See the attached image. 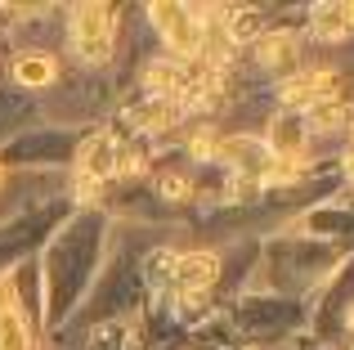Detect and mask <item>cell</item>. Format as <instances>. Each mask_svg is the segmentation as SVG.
<instances>
[{
	"mask_svg": "<svg viewBox=\"0 0 354 350\" xmlns=\"http://www.w3.org/2000/svg\"><path fill=\"white\" fill-rule=\"evenodd\" d=\"M189 189H193L189 175H180V171H162V175H157V193H162V198L180 202V198H189Z\"/></svg>",
	"mask_w": 354,
	"mask_h": 350,
	"instance_id": "5bb4252c",
	"label": "cell"
},
{
	"mask_svg": "<svg viewBox=\"0 0 354 350\" xmlns=\"http://www.w3.org/2000/svg\"><path fill=\"white\" fill-rule=\"evenodd\" d=\"M346 18H350V27H354V5H346Z\"/></svg>",
	"mask_w": 354,
	"mask_h": 350,
	"instance_id": "2e32d148",
	"label": "cell"
},
{
	"mask_svg": "<svg viewBox=\"0 0 354 350\" xmlns=\"http://www.w3.org/2000/svg\"><path fill=\"white\" fill-rule=\"evenodd\" d=\"M350 328H354V310H350Z\"/></svg>",
	"mask_w": 354,
	"mask_h": 350,
	"instance_id": "ac0fdd59",
	"label": "cell"
},
{
	"mask_svg": "<svg viewBox=\"0 0 354 350\" xmlns=\"http://www.w3.org/2000/svg\"><path fill=\"white\" fill-rule=\"evenodd\" d=\"M153 27L162 32L166 50H175V59H198L207 50V18H198L193 5H153Z\"/></svg>",
	"mask_w": 354,
	"mask_h": 350,
	"instance_id": "3957f363",
	"label": "cell"
},
{
	"mask_svg": "<svg viewBox=\"0 0 354 350\" xmlns=\"http://www.w3.org/2000/svg\"><path fill=\"white\" fill-rule=\"evenodd\" d=\"M68 32H72V50L81 59L104 63L113 54V41H117V9L113 5H77Z\"/></svg>",
	"mask_w": 354,
	"mask_h": 350,
	"instance_id": "7a4b0ae2",
	"label": "cell"
},
{
	"mask_svg": "<svg viewBox=\"0 0 354 350\" xmlns=\"http://www.w3.org/2000/svg\"><path fill=\"white\" fill-rule=\"evenodd\" d=\"M54 77H59V59L54 54H41V50H23L14 59V81L27 90H45L54 86Z\"/></svg>",
	"mask_w": 354,
	"mask_h": 350,
	"instance_id": "ba28073f",
	"label": "cell"
},
{
	"mask_svg": "<svg viewBox=\"0 0 354 350\" xmlns=\"http://www.w3.org/2000/svg\"><path fill=\"white\" fill-rule=\"evenodd\" d=\"M346 175H350V184H354V149L346 153Z\"/></svg>",
	"mask_w": 354,
	"mask_h": 350,
	"instance_id": "9a60e30c",
	"label": "cell"
},
{
	"mask_svg": "<svg viewBox=\"0 0 354 350\" xmlns=\"http://www.w3.org/2000/svg\"><path fill=\"white\" fill-rule=\"evenodd\" d=\"M310 32L319 36V41H341V36H350V18H346V5H314L310 9Z\"/></svg>",
	"mask_w": 354,
	"mask_h": 350,
	"instance_id": "30bf717a",
	"label": "cell"
},
{
	"mask_svg": "<svg viewBox=\"0 0 354 350\" xmlns=\"http://www.w3.org/2000/svg\"><path fill=\"white\" fill-rule=\"evenodd\" d=\"M0 184H5V167H0Z\"/></svg>",
	"mask_w": 354,
	"mask_h": 350,
	"instance_id": "e0dca14e",
	"label": "cell"
},
{
	"mask_svg": "<svg viewBox=\"0 0 354 350\" xmlns=\"http://www.w3.org/2000/svg\"><path fill=\"white\" fill-rule=\"evenodd\" d=\"M0 350H36V337H32V324L18 306L0 310Z\"/></svg>",
	"mask_w": 354,
	"mask_h": 350,
	"instance_id": "8fae6325",
	"label": "cell"
},
{
	"mask_svg": "<svg viewBox=\"0 0 354 350\" xmlns=\"http://www.w3.org/2000/svg\"><path fill=\"white\" fill-rule=\"evenodd\" d=\"M337 72L328 68H310V72H292V77L283 81V104L287 113H296V108H305L310 113L314 104H323V99H337Z\"/></svg>",
	"mask_w": 354,
	"mask_h": 350,
	"instance_id": "8992f818",
	"label": "cell"
},
{
	"mask_svg": "<svg viewBox=\"0 0 354 350\" xmlns=\"http://www.w3.org/2000/svg\"><path fill=\"white\" fill-rule=\"evenodd\" d=\"M354 122V108L346 104V99H323V104H314L310 113H305V126L310 131H341V126Z\"/></svg>",
	"mask_w": 354,
	"mask_h": 350,
	"instance_id": "7c38bea8",
	"label": "cell"
},
{
	"mask_svg": "<svg viewBox=\"0 0 354 350\" xmlns=\"http://www.w3.org/2000/svg\"><path fill=\"white\" fill-rule=\"evenodd\" d=\"M99 216H77V225L50 247V265H45V283H50V324H59L63 315L72 310L77 292L86 288L90 279V265L95 261V243H99Z\"/></svg>",
	"mask_w": 354,
	"mask_h": 350,
	"instance_id": "6da1fadb",
	"label": "cell"
},
{
	"mask_svg": "<svg viewBox=\"0 0 354 350\" xmlns=\"http://www.w3.org/2000/svg\"><path fill=\"white\" fill-rule=\"evenodd\" d=\"M225 36L229 45H242V41H260V9H225Z\"/></svg>",
	"mask_w": 354,
	"mask_h": 350,
	"instance_id": "4fadbf2b",
	"label": "cell"
},
{
	"mask_svg": "<svg viewBox=\"0 0 354 350\" xmlns=\"http://www.w3.org/2000/svg\"><path fill=\"white\" fill-rule=\"evenodd\" d=\"M305 144H310V126H305L301 113H274L269 117L265 149L274 153V162H301Z\"/></svg>",
	"mask_w": 354,
	"mask_h": 350,
	"instance_id": "52a82bcc",
	"label": "cell"
},
{
	"mask_svg": "<svg viewBox=\"0 0 354 350\" xmlns=\"http://www.w3.org/2000/svg\"><path fill=\"white\" fill-rule=\"evenodd\" d=\"M220 279V256L216 252H184V256H171V283L180 297H202L211 283Z\"/></svg>",
	"mask_w": 354,
	"mask_h": 350,
	"instance_id": "5b68a950",
	"label": "cell"
},
{
	"mask_svg": "<svg viewBox=\"0 0 354 350\" xmlns=\"http://www.w3.org/2000/svg\"><path fill=\"white\" fill-rule=\"evenodd\" d=\"M77 189H81V198H90V189H99L104 180H113L117 167H121V144H117V135L113 131H99V135H90L86 144L77 149Z\"/></svg>",
	"mask_w": 354,
	"mask_h": 350,
	"instance_id": "277c9868",
	"label": "cell"
},
{
	"mask_svg": "<svg viewBox=\"0 0 354 350\" xmlns=\"http://www.w3.org/2000/svg\"><path fill=\"white\" fill-rule=\"evenodd\" d=\"M296 36L292 32H269V36H260L256 41V59L265 63V68H292L296 63Z\"/></svg>",
	"mask_w": 354,
	"mask_h": 350,
	"instance_id": "9c48e42d",
	"label": "cell"
}]
</instances>
